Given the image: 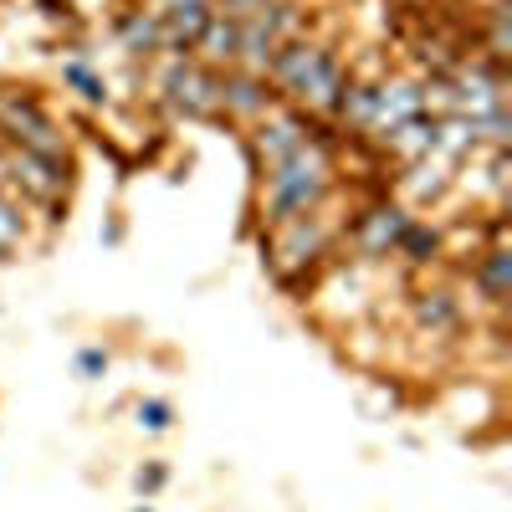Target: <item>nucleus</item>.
<instances>
[{
	"mask_svg": "<svg viewBox=\"0 0 512 512\" xmlns=\"http://www.w3.org/2000/svg\"><path fill=\"white\" fill-rule=\"evenodd\" d=\"M0 123L6 134L21 139V149H36V154H62V139H57V123L41 113L31 98H0Z\"/></svg>",
	"mask_w": 512,
	"mask_h": 512,
	"instance_id": "20e7f679",
	"label": "nucleus"
},
{
	"mask_svg": "<svg viewBox=\"0 0 512 512\" xmlns=\"http://www.w3.org/2000/svg\"><path fill=\"white\" fill-rule=\"evenodd\" d=\"M308 144V123L297 118V113H282V118H272L262 134H256V154H262V164L272 169V164H282L287 154H297Z\"/></svg>",
	"mask_w": 512,
	"mask_h": 512,
	"instance_id": "0eeeda50",
	"label": "nucleus"
},
{
	"mask_svg": "<svg viewBox=\"0 0 512 512\" xmlns=\"http://www.w3.org/2000/svg\"><path fill=\"white\" fill-rule=\"evenodd\" d=\"M323 231L303 216V221H287V226H277V246H272V262H277V272L287 277L292 267H303V262H313V256L323 251Z\"/></svg>",
	"mask_w": 512,
	"mask_h": 512,
	"instance_id": "423d86ee",
	"label": "nucleus"
},
{
	"mask_svg": "<svg viewBox=\"0 0 512 512\" xmlns=\"http://www.w3.org/2000/svg\"><path fill=\"white\" fill-rule=\"evenodd\" d=\"M164 93H169V103H175L180 113H190V118L221 113V77L200 72V67L185 62V57L169 62V72H164Z\"/></svg>",
	"mask_w": 512,
	"mask_h": 512,
	"instance_id": "7ed1b4c3",
	"label": "nucleus"
},
{
	"mask_svg": "<svg viewBox=\"0 0 512 512\" xmlns=\"http://www.w3.org/2000/svg\"><path fill=\"white\" fill-rule=\"evenodd\" d=\"M415 113H425V98L410 88V82H390V88H379L374 93V118H369V128H395L400 123H410Z\"/></svg>",
	"mask_w": 512,
	"mask_h": 512,
	"instance_id": "6e6552de",
	"label": "nucleus"
},
{
	"mask_svg": "<svg viewBox=\"0 0 512 512\" xmlns=\"http://www.w3.org/2000/svg\"><path fill=\"white\" fill-rule=\"evenodd\" d=\"M221 108H226V113H262V108H267V82L256 77V72L226 77V82H221Z\"/></svg>",
	"mask_w": 512,
	"mask_h": 512,
	"instance_id": "9b49d317",
	"label": "nucleus"
},
{
	"mask_svg": "<svg viewBox=\"0 0 512 512\" xmlns=\"http://www.w3.org/2000/svg\"><path fill=\"white\" fill-rule=\"evenodd\" d=\"M507 267H512V256L497 246V251H487V267H482V287H487V297L492 303H502L507 297Z\"/></svg>",
	"mask_w": 512,
	"mask_h": 512,
	"instance_id": "4468645a",
	"label": "nucleus"
},
{
	"mask_svg": "<svg viewBox=\"0 0 512 512\" xmlns=\"http://www.w3.org/2000/svg\"><path fill=\"white\" fill-rule=\"evenodd\" d=\"M16 241H21V210L0 195V251H11Z\"/></svg>",
	"mask_w": 512,
	"mask_h": 512,
	"instance_id": "f3484780",
	"label": "nucleus"
},
{
	"mask_svg": "<svg viewBox=\"0 0 512 512\" xmlns=\"http://www.w3.org/2000/svg\"><path fill=\"white\" fill-rule=\"evenodd\" d=\"M400 251H410V262H425L436 251V231H420V226H405L400 236Z\"/></svg>",
	"mask_w": 512,
	"mask_h": 512,
	"instance_id": "dca6fc26",
	"label": "nucleus"
},
{
	"mask_svg": "<svg viewBox=\"0 0 512 512\" xmlns=\"http://www.w3.org/2000/svg\"><path fill=\"white\" fill-rule=\"evenodd\" d=\"M328 154L323 144H303L297 154H287L282 164L267 169V226H287V221H303L308 210L328 195Z\"/></svg>",
	"mask_w": 512,
	"mask_h": 512,
	"instance_id": "f257e3e1",
	"label": "nucleus"
},
{
	"mask_svg": "<svg viewBox=\"0 0 512 512\" xmlns=\"http://www.w3.org/2000/svg\"><path fill=\"white\" fill-rule=\"evenodd\" d=\"M405 210H374V216L364 221V231H359V241H364V251H390V246H400V236H405Z\"/></svg>",
	"mask_w": 512,
	"mask_h": 512,
	"instance_id": "f8f14e48",
	"label": "nucleus"
},
{
	"mask_svg": "<svg viewBox=\"0 0 512 512\" xmlns=\"http://www.w3.org/2000/svg\"><path fill=\"white\" fill-rule=\"evenodd\" d=\"M139 425H144V431H164V425H169V405L164 400H144L139 405Z\"/></svg>",
	"mask_w": 512,
	"mask_h": 512,
	"instance_id": "a211bd4d",
	"label": "nucleus"
},
{
	"mask_svg": "<svg viewBox=\"0 0 512 512\" xmlns=\"http://www.w3.org/2000/svg\"><path fill=\"white\" fill-rule=\"evenodd\" d=\"M77 364H82V374H103V369H108V354H98V349H88V354H82Z\"/></svg>",
	"mask_w": 512,
	"mask_h": 512,
	"instance_id": "aec40b11",
	"label": "nucleus"
},
{
	"mask_svg": "<svg viewBox=\"0 0 512 512\" xmlns=\"http://www.w3.org/2000/svg\"><path fill=\"white\" fill-rule=\"evenodd\" d=\"M287 26H292L287 6H267V11H256L251 21H241V57L251 67H272V57L287 47Z\"/></svg>",
	"mask_w": 512,
	"mask_h": 512,
	"instance_id": "39448f33",
	"label": "nucleus"
},
{
	"mask_svg": "<svg viewBox=\"0 0 512 512\" xmlns=\"http://www.w3.org/2000/svg\"><path fill=\"white\" fill-rule=\"evenodd\" d=\"M11 169H16V180H21L31 195H41V200H52V195L62 190V154H36V149H21Z\"/></svg>",
	"mask_w": 512,
	"mask_h": 512,
	"instance_id": "1a4fd4ad",
	"label": "nucleus"
},
{
	"mask_svg": "<svg viewBox=\"0 0 512 512\" xmlns=\"http://www.w3.org/2000/svg\"><path fill=\"white\" fill-rule=\"evenodd\" d=\"M123 47L128 52H154L159 47V21H154V11H134V16H123Z\"/></svg>",
	"mask_w": 512,
	"mask_h": 512,
	"instance_id": "ddd939ff",
	"label": "nucleus"
},
{
	"mask_svg": "<svg viewBox=\"0 0 512 512\" xmlns=\"http://www.w3.org/2000/svg\"><path fill=\"white\" fill-rule=\"evenodd\" d=\"M62 77H67V82H72V88H77L82 98H88V103H103V77H93L82 62H67V67H62Z\"/></svg>",
	"mask_w": 512,
	"mask_h": 512,
	"instance_id": "2eb2a0df",
	"label": "nucleus"
},
{
	"mask_svg": "<svg viewBox=\"0 0 512 512\" xmlns=\"http://www.w3.org/2000/svg\"><path fill=\"white\" fill-rule=\"evenodd\" d=\"M420 318L425 323H456V308L446 303V297H431V303H420Z\"/></svg>",
	"mask_w": 512,
	"mask_h": 512,
	"instance_id": "6ab92c4d",
	"label": "nucleus"
},
{
	"mask_svg": "<svg viewBox=\"0 0 512 512\" xmlns=\"http://www.w3.org/2000/svg\"><path fill=\"white\" fill-rule=\"evenodd\" d=\"M272 82L282 93H292L297 103H308L318 113H338L349 93V77L323 47H308V41H287V47L272 57Z\"/></svg>",
	"mask_w": 512,
	"mask_h": 512,
	"instance_id": "f03ea898",
	"label": "nucleus"
},
{
	"mask_svg": "<svg viewBox=\"0 0 512 512\" xmlns=\"http://www.w3.org/2000/svg\"><path fill=\"white\" fill-rule=\"evenodd\" d=\"M195 47H200L210 62H236V57H241V21H231L226 11H210V21H205V31H200Z\"/></svg>",
	"mask_w": 512,
	"mask_h": 512,
	"instance_id": "9d476101",
	"label": "nucleus"
}]
</instances>
